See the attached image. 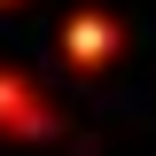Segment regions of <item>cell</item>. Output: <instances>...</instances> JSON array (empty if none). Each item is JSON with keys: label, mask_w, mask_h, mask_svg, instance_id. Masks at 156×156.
Instances as JSON below:
<instances>
[{"label": "cell", "mask_w": 156, "mask_h": 156, "mask_svg": "<svg viewBox=\"0 0 156 156\" xmlns=\"http://www.w3.org/2000/svg\"><path fill=\"white\" fill-rule=\"evenodd\" d=\"M55 47H62V62H70L78 78H101L117 55H125V23H117V16H101V8H78V16H62Z\"/></svg>", "instance_id": "cell-1"}, {"label": "cell", "mask_w": 156, "mask_h": 156, "mask_svg": "<svg viewBox=\"0 0 156 156\" xmlns=\"http://www.w3.org/2000/svg\"><path fill=\"white\" fill-rule=\"evenodd\" d=\"M0 8H16V0H0Z\"/></svg>", "instance_id": "cell-3"}, {"label": "cell", "mask_w": 156, "mask_h": 156, "mask_svg": "<svg viewBox=\"0 0 156 156\" xmlns=\"http://www.w3.org/2000/svg\"><path fill=\"white\" fill-rule=\"evenodd\" d=\"M0 133H8V140H55V133H62L55 94H39L31 78L8 70V62H0Z\"/></svg>", "instance_id": "cell-2"}]
</instances>
